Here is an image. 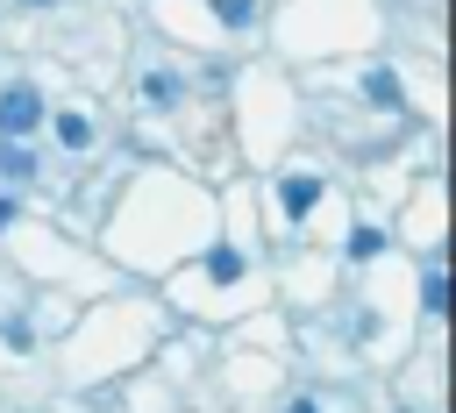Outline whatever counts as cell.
Wrapping results in <instances>:
<instances>
[{"instance_id": "obj_1", "label": "cell", "mask_w": 456, "mask_h": 413, "mask_svg": "<svg viewBox=\"0 0 456 413\" xmlns=\"http://www.w3.org/2000/svg\"><path fill=\"white\" fill-rule=\"evenodd\" d=\"M36 114H43L36 85H0V135H7V142H21V135L36 128Z\"/></svg>"}, {"instance_id": "obj_2", "label": "cell", "mask_w": 456, "mask_h": 413, "mask_svg": "<svg viewBox=\"0 0 456 413\" xmlns=\"http://www.w3.org/2000/svg\"><path fill=\"white\" fill-rule=\"evenodd\" d=\"M314 199H321V178H306V171H299V178H285V185H278V206H285V214H292V221H299V214H314Z\"/></svg>"}, {"instance_id": "obj_3", "label": "cell", "mask_w": 456, "mask_h": 413, "mask_svg": "<svg viewBox=\"0 0 456 413\" xmlns=\"http://www.w3.org/2000/svg\"><path fill=\"white\" fill-rule=\"evenodd\" d=\"M178 93H185V85H178L171 71H150V78H142V100H150V107H171Z\"/></svg>"}, {"instance_id": "obj_4", "label": "cell", "mask_w": 456, "mask_h": 413, "mask_svg": "<svg viewBox=\"0 0 456 413\" xmlns=\"http://www.w3.org/2000/svg\"><path fill=\"white\" fill-rule=\"evenodd\" d=\"M57 142H64V150H86V142H93V121H86V114H57Z\"/></svg>"}, {"instance_id": "obj_5", "label": "cell", "mask_w": 456, "mask_h": 413, "mask_svg": "<svg viewBox=\"0 0 456 413\" xmlns=\"http://www.w3.org/2000/svg\"><path fill=\"white\" fill-rule=\"evenodd\" d=\"M363 93H370L378 107H399V78H392V71H370V78H363Z\"/></svg>"}, {"instance_id": "obj_6", "label": "cell", "mask_w": 456, "mask_h": 413, "mask_svg": "<svg viewBox=\"0 0 456 413\" xmlns=\"http://www.w3.org/2000/svg\"><path fill=\"white\" fill-rule=\"evenodd\" d=\"M0 171H7V178H28V171H36V157H28L21 142H0Z\"/></svg>"}, {"instance_id": "obj_7", "label": "cell", "mask_w": 456, "mask_h": 413, "mask_svg": "<svg viewBox=\"0 0 456 413\" xmlns=\"http://www.w3.org/2000/svg\"><path fill=\"white\" fill-rule=\"evenodd\" d=\"M207 278H221V285L242 278V256H235V249H214V256H207Z\"/></svg>"}, {"instance_id": "obj_8", "label": "cell", "mask_w": 456, "mask_h": 413, "mask_svg": "<svg viewBox=\"0 0 456 413\" xmlns=\"http://www.w3.org/2000/svg\"><path fill=\"white\" fill-rule=\"evenodd\" d=\"M214 14H221L228 28H249V14H256V0H214Z\"/></svg>"}, {"instance_id": "obj_9", "label": "cell", "mask_w": 456, "mask_h": 413, "mask_svg": "<svg viewBox=\"0 0 456 413\" xmlns=\"http://www.w3.org/2000/svg\"><path fill=\"white\" fill-rule=\"evenodd\" d=\"M378 249H385L378 228H356V235H349V256H378Z\"/></svg>"}, {"instance_id": "obj_10", "label": "cell", "mask_w": 456, "mask_h": 413, "mask_svg": "<svg viewBox=\"0 0 456 413\" xmlns=\"http://www.w3.org/2000/svg\"><path fill=\"white\" fill-rule=\"evenodd\" d=\"M285 413H321V406H314V399H292V406H285Z\"/></svg>"}, {"instance_id": "obj_11", "label": "cell", "mask_w": 456, "mask_h": 413, "mask_svg": "<svg viewBox=\"0 0 456 413\" xmlns=\"http://www.w3.org/2000/svg\"><path fill=\"white\" fill-rule=\"evenodd\" d=\"M36 7H50V0H36Z\"/></svg>"}]
</instances>
